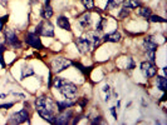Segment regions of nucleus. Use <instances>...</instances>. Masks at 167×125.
I'll return each instance as SVG.
<instances>
[{"label": "nucleus", "instance_id": "obj_1", "mask_svg": "<svg viewBox=\"0 0 167 125\" xmlns=\"http://www.w3.org/2000/svg\"><path fill=\"white\" fill-rule=\"evenodd\" d=\"M52 86H54L62 94V97L64 99L77 100L76 98H77V94H78V86L73 81L55 75V78H53V81H52Z\"/></svg>", "mask_w": 167, "mask_h": 125}, {"label": "nucleus", "instance_id": "obj_2", "mask_svg": "<svg viewBox=\"0 0 167 125\" xmlns=\"http://www.w3.org/2000/svg\"><path fill=\"white\" fill-rule=\"evenodd\" d=\"M72 65H73V61L71 59L65 58V56H60V55L54 56L50 61V71L57 75L67 69H69Z\"/></svg>", "mask_w": 167, "mask_h": 125}, {"label": "nucleus", "instance_id": "obj_3", "mask_svg": "<svg viewBox=\"0 0 167 125\" xmlns=\"http://www.w3.org/2000/svg\"><path fill=\"white\" fill-rule=\"evenodd\" d=\"M35 34L47 38H54V25L50 23V20H43L37 25Z\"/></svg>", "mask_w": 167, "mask_h": 125}, {"label": "nucleus", "instance_id": "obj_4", "mask_svg": "<svg viewBox=\"0 0 167 125\" xmlns=\"http://www.w3.org/2000/svg\"><path fill=\"white\" fill-rule=\"evenodd\" d=\"M34 105H35V109H47V110H50V111H54L57 110V105H55V101L50 98V97H39L34 100Z\"/></svg>", "mask_w": 167, "mask_h": 125}, {"label": "nucleus", "instance_id": "obj_5", "mask_svg": "<svg viewBox=\"0 0 167 125\" xmlns=\"http://www.w3.org/2000/svg\"><path fill=\"white\" fill-rule=\"evenodd\" d=\"M30 115H29V111L28 109H23L18 113H14L9 116V119L7 120V124H13V125H16V124H23V123H30Z\"/></svg>", "mask_w": 167, "mask_h": 125}, {"label": "nucleus", "instance_id": "obj_6", "mask_svg": "<svg viewBox=\"0 0 167 125\" xmlns=\"http://www.w3.org/2000/svg\"><path fill=\"white\" fill-rule=\"evenodd\" d=\"M157 67L155 65V62H151L148 60H145L140 64V71L146 79H152L157 75Z\"/></svg>", "mask_w": 167, "mask_h": 125}, {"label": "nucleus", "instance_id": "obj_7", "mask_svg": "<svg viewBox=\"0 0 167 125\" xmlns=\"http://www.w3.org/2000/svg\"><path fill=\"white\" fill-rule=\"evenodd\" d=\"M74 116V111L69 108V109H65L63 111H59L58 115H55L53 124H58V125H67V124H71L72 119Z\"/></svg>", "mask_w": 167, "mask_h": 125}, {"label": "nucleus", "instance_id": "obj_8", "mask_svg": "<svg viewBox=\"0 0 167 125\" xmlns=\"http://www.w3.org/2000/svg\"><path fill=\"white\" fill-rule=\"evenodd\" d=\"M4 39H5V43L10 48H14V49H20L21 48V43H20V40H19V38L15 34L14 30H12V29L4 30Z\"/></svg>", "mask_w": 167, "mask_h": 125}, {"label": "nucleus", "instance_id": "obj_9", "mask_svg": "<svg viewBox=\"0 0 167 125\" xmlns=\"http://www.w3.org/2000/svg\"><path fill=\"white\" fill-rule=\"evenodd\" d=\"M24 41H25V44H26L28 46L35 49V50H43V48H44V46H43V43H42V40H40V38H39V35L35 34V33H28V34L25 35Z\"/></svg>", "mask_w": 167, "mask_h": 125}, {"label": "nucleus", "instance_id": "obj_10", "mask_svg": "<svg viewBox=\"0 0 167 125\" xmlns=\"http://www.w3.org/2000/svg\"><path fill=\"white\" fill-rule=\"evenodd\" d=\"M74 44H76V48L77 50L82 54V55H87L92 51V46H90V43L83 37V38H76L74 39Z\"/></svg>", "mask_w": 167, "mask_h": 125}, {"label": "nucleus", "instance_id": "obj_11", "mask_svg": "<svg viewBox=\"0 0 167 125\" xmlns=\"http://www.w3.org/2000/svg\"><path fill=\"white\" fill-rule=\"evenodd\" d=\"M84 38L90 43L92 50L97 49L99 45H101V43H102V38L99 37L98 31H95V30H88L87 33H86V37Z\"/></svg>", "mask_w": 167, "mask_h": 125}, {"label": "nucleus", "instance_id": "obj_12", "mask_svg": "<svg viewBox=\"0 0 167 125\" xmlns=\"http://www.w3.org/2000/svg\"><path fill=\"white\" fill-rule=\"evenodd\" d=\"M78 24L83 30H88L92 25V14L89 11L83 13L79 18H78Z\"/></svg>", "mask_w": 167, "mask_h": 125}, {"label": "nucleus", "instance_id": "obj_13", "mask_svg": "<svg viewBox=\"0 0 167 125\" xmlns=\"http://www.w3.org/2000/svg\"><path fill=\"white\" fill-rule=\"evenodd\" d=\"M142 48L146 53L148 51H156L157 48H158V44L153 40V37H147L143 39V43H142Z\"/></svg>", "mask_w": 167, "mask_h": 125}, {"label": "nucleus", "instance_id": "obj_14", "mask_svg": "<svg viewBox=\"0 0 167 125\" xmlns=\"http://www.w3.org/2000/svg\"><path fill=\"white\" fill-rule=\"evenodd\" d=\"M76 104H77V100H69V99H64V100H57V101H55V105H57V109H58V111H63V110H65V109L73 108Z\"/></svg>", "mask_w": 167, "mask_h": 125}, {"label": "nucleus", "instance_id": "obj_15", "mask_svg": "<svg viewBox=\"0 0 167 125\" xmlns=\"http://www.w3.org/2000/svg\"><path fill=\"white\" fill-rule=\"evenodd\" d=\"M121 40H122V35L117 30L108 34H104V37L102 38V41H106V43H119Z\"/></svg>", "mask_w": 167, "mask_h": 125}, {"label": "nucleus", "instance_id": "obj_16", "mask_svg": "<svg viewBox=\"0 0 167 125\" xmlns=\"http://www.w3.org/2000/svg\"><path fill=\"white\" fill-rule=\"evenodd\" d=\"M57 25L58 28H60L62 30H67V31H72V26H71V21L69 19L64 16V15H60L57 18Z\"/></svg>", "mask_w": 167, "mask_h": 125}, {"label": "nucleus", "instance_id": "obj_17", "mask_svg": "<svg viewBox=\"0 0 167 125\" xmlns=\"http://www.w3.org/2000/svg\"><path fill=\"white\" fill-rule=\"evenodd\" d=\"M35 110H37V113L39 114L40 118H43L48 123L53 124L54 118H55V113L54 111H50V110H47V109H35Z\"/></svg>", "mask_w": 167, "mask_h": 125}, {"label": "nucleus", "instance_id": "obj_18", "mask_svg": "<svg viewBox=\"0 0 167 125\" xmlns=\"http://www.w3.org/2000/svg\"><path fill=\"white\" fill-rule=\"evenodd\" d=\"M53 15H54V10H53V8H52L50 4L44 5V8L40 10V16H42L43 20H49Z\"/></svg>", "mask_w": 167, "mask_h": 125}, {"label": "nucleus", "instance_id": "obj_19", "mask_svg": "<svg viewBox=\"0 0 167 125\" xmlns=\"http://www.w3.org/2000/svg\"><path fill=\"white\" fill-rule=\"evenodd\" d=\"M122 5L129 10L132 9H137L142 5V2L141 0H122Z\"/></svg>", "mask_w": 167, "mask_h": 125}, {"label": "nucleus", "instance_id": "obj_20", "mask_svg": "<svg viewBox=\"0 0 167 125\" xmlns=\"http://www.w3.org/2000/svg\"><path fill=\"white\" fill-rule=\"evenodd\" d=\"M156 85H157V89L161 90L162 93H166L167 90V79L165 75H161V76H157L156 78Z\"/></svg>", "mask_w": 167, "mask_h": 125}, {"label": "nucleus", "instance_id": "obj_21", "mask_svg": "<svg viewBox=\"0 0 167 125\" xmlns=\"http://www.w3.org/2000/svg\"><path fill=\"white\" fill-rule=\"evenodd\" d=\"M31 75H34V69H33L30 65H28V64H24L21 67V78L20 79L24 80L25 78H29Z\"/></svg>", "mask_w": 167, "mask_h": 125}, {"label": "nucleus", "instance_id": "obj_22", "mask_svg": "<svg viewBox=\"0 0 167 125\" xmlns=\"http://www.w3.org/2000/svg\"><path fill=\"white\" fill-rule=\"evenodd\" d=\"M138 15L143 19H148L151 15H152V9L148 8V6H140V10H138Z\"/></svg>", "mask_w": 167, "mask_h": 125}, {"label": "nucleus", "instance_id": "obj_23", "mask_svg": "<svg viewBox=\"0 0 167 125\" xmlns=\"http://www.w3.org/2000/svg\"><path fill=\"white\" fill-rule=\"evenodd\" d=\"M122 4V0H107L106 3V10H112V9H116L118 8L119 5Z\"/></svg>", "mask_w": 167, "mask_h": 125}, {"label": "nucleus", "instance_id": "obj_24", "mask_svg": "<svg viewBox=\"0 0 167 125\" xmlns=\"http://www.w3.org/2000/svg\"><path fill=\"white\" fill-rule=\"evenodd\" d=\"M107 18H101L99 19V21H98V24L95 25V31H98V33H101V31H103V29L107 26Z\"/></svg>", "mask_w": 167, "mask_h": 125}, {"label": "nucleus", "instance_id": "obj_25", "mask_svg": "<svg viewBox=\"0 0 167 125\" xmlns=\"http://www.w3.org/2000/svg\"><path fill=\"white\" fill-rule=\"evenodd\" d=\"M86 10H93L94 9V0H81Z\"/></svg>", "mask_w": 167, "mask_h": 125}, {"label": "nucleus", "instance_id": "obj_26", "mask_svg": "<svg viewBox=\"0 0 167 125\" xmlns=\"http://www.w3.org/2000/svg\"><path fill=\"white\" fill-rule=\"evenodd\" d=\"M148 20L152 21V23H166V19L162 18V16H160V15H151L148 18Z\"/></svg>", "mask_w": 167, "mask_h": 125}, {"label": "nucleus", "instance_id": "obj_27", "mask_svg": "<svg viewBox=\"0 0 167 125\" xmlns=\"http://www.w3.org/2000/svg\"><path fill=\"white\" fill-rule=\"evenodd\" d=\"M129 15V9H127V8H121V10H119V13H118V18L119 19H126L127 16Z\"/></svg>", "mask_w": 167, "mask_h": 125}, {"label": "nucleus", "instance_id": "obj_28", "mask_svg": "<svg viewBox=\"0 0 167 125\" xmlns=\"http://www.w3.org/2000/svg\"><path fill=\"white\" fill-rule=\"evenodd\" d=\"M92 124H93V125H95V124H106V121L103 120V116L98 115V116L92 118Z\"/></svg>", "mask_w": 167, "mask_h": 125}, {"label": "nucleus", "instance_id": "obj_29", "mask_svg": "<svg viewBox=\"0 0 167 125\" xmlns=\"http://www.w3.org/2000/svg\"><path fill=\"white\" fill-rule=\"evenodd\" d=\"M8 20H9V15H8V14L0 18V29H2V30L4 29V25L8 23Z\"/></svg>", "mask_w": 167, "mask_h": 125}, {"label": "nucleus", "instance_id": "obj_30", "mask_svg": "<svg viewBox=\"0 0 167 125\" xmlns=\"http://www.w3.org/2000/svg\"><path fill=\"white\" fill-rule=\"evenodd\" d=\"M77 104L81 106V108H86L87 106V104H88V98H86V97H83L82 99H79V100H77Z\"/></svg>", "mask_w": 167, "mask_h": 125}, {"label": "nucleus", "instance_id": "obj_31", "mask_svg": "<svg viewBox=\"0 0 167 125\" xmlns=\"http://www.w3.org/2000/svg\"><path fill=\"white\" fill-rule=\"evenodd\" d=\"M14 104H15V103H5V104H2V105H0V110H2V109L8 110V109L13 108V106H14Z\"/></svg>", "mask_w": 167, "mask_h": 125}, {"label": "nucleus", "instance_id": "obj_32", "mask_svg": "<svg viewBox=\"0 0 167 125\" xmlns=\"http://www.w3.org/2000/svg\"><path fill=\"white\" fill-rule=\"evenodd\" d=\"M52 81H53V73L49 70V74H48V88L49 89L52 88Z\"/></svg>", "mask_w": 167, "mask_h": 125}, {"label": "nucleus", "instance_id": "obj_33", "mask_svg": "<svg viewBox=\"0 0 167 125\" xmlns=\"http://www.w3.org/2000/svg\"><path fill=\"white\" fill-rule=\"evenodd\" d=\"M116 109H117L116 106H112V108L109 109V111H111V114L113 115V118H114V119L117 120V118H118V115H117V111H116Z\"/></svg>", "mask_w": 167, "mask_h": 125}, {"label": "nucleus", "instance_id": "obj_34", "mask_svg": "<svg viewBox=\"0 0 167 125\" xmlns=\"http://www.w3.org/2000/svg\"><path fill=\"white\" fill-rule=\"evenodd\" d=\"M13 95L16 98H19V99H25V95H24V94H21V93H13Z\"/></svg>", "mask_w": 167, "mask_h": 125}, {"label": "nucleus", "instance_id": "obj_35", "mask_svg": "<svg viewBox=\"0 0 167 125\" xmlns=\"http://www.w3.org/2000/svg\"><path fill=\"white\" fill-rule=\"evenodd\" d=\"M7 50V48H5V45L4 44H2V45H0V56H2L3 54H4V51Z\"/></svg>", "mask_w": 167, "mask_h": 125}, {"label": "nucleus", "instance_id": "obj_36", "mask_svg": "<svg viewBox=\"0 0 167 125\" xmlns=\"http://www.w3.org/2000/svg\"><path fill=\"white\" fill-rule=\"evenodd\" d=\"M102 90H103L104 93H108V91H111V86H109L108 84H106V85L102 88Z\"/></svg>", "mask_w": 167, "mask_h": 125}, {"label": "nucleus", "instance_id": "obj_37", "mask_svg": "<svg viewBox=\"0 0 167 125\" xmlns=\"http://www.w3.org/2000/svg\"><path fill=\"white\" fill-rule=\"evenodd\" d=\"M109 99H111V94H109V91H108V93H106V97H104V101L107 103V101H109Z\"/></svg>", "mask_w": 167, "mask_h": 125}, {"label": "nucleus", "instance_id": "obj_38", "mask_svg": "<svg viewBox=\"0 0 167 125\" xmlns=\"http://www.w3.org/2000/svg\"><path fill=\"white\" fill-rule=\"evenodd\" d=\"M0 4H2L4 8H7L8 6V0H0Z\"/></svg>", "mask_w": 167, "mask_h": 125}, {"label": "nucleus", "instance_id": "obj_39", "mask_svg": "<svg viewBox=\"0 0 167 125\" xmlns=\"http://www.w3.org/2000/svg\"><path fill=\"white\" fill-rule=\"evenodd\" d=\"M8 95H7V94H0V99H5Z\"/></svg>", "mask_w": 167, "mask_h": 125}, {"label": "nucleus", "instance_id": "obj_40", "mask_svg": "<svg viewBox=\"0 0 167 125\" xmlns=\"http://www.w3.org/2000/svg\"><path fill=\"white\" fill-rule=\"evenodd\" d=\"M44 4L47 5V4H50V0H44Z\"/></svg>", "mask_w": 167, "mask_h": 125}]
</instances>
